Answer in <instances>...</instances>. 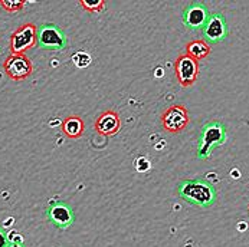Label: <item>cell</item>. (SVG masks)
Masks as SVG:
<instances>
[{
	"label": "cell",
	"instance_id": "obj_1",
	"mask_svg": "<svg viewBox=\"0 0 249 247\" xmlns=\"http://www.w3.org/2000/svg\"><path fill=\"white\" fill-rule=\"evenodd\" d=\"M178 197L192 206L208 209L216 203V190L213 184L205 178L183 180L178 185Z\"/></svg>",
	"mask_w": 249,
	"mask_h": 247
},
{
	"label": "cell",
	"instance_id": "obj_2",
	"mask_svg": "<svg viewBox=\"0 0 249 247\" xmlns=\"http://www.w3.org/2000/svg\"><path fill=\"white\" fill-rule=\"evenodd\" d=\"M226 141V128L222 122L219 121H211L206 122L202 127L199 141H197V148H196V155L199 160H206L213 147L222 145Z\"/></svg>",
	"mask_w": 249,
	"mask_h": 247
},
{
	"label": "cell",
	"instance_id": "obj_3",
	"mask_svg": "<svg viewBox=\"0 0 249 247\" xmlns=\"http://www.w3.org/2000/svg\"><path fill=\"white\" fill-rule=\"evenodd\" d=\"M37 46L46 50H62L67 46V36L58 25L43 23L37 28Z\"/></svg>",
	"mask_w": 249,
	"mask_h": 247
},
{
	"label": "cell",
	"instance_id": "obj_4",
	"mask_svg": "<svg viewBox=\"0 0 249 247\" xmlns=\"http://www.w3.org/2000/svg\"><path fill=\"white\" fill-rule=\"evenodd\" d=\"M35 45H37V26L34 23L19 26L10 36V52L13 55L25 53Z\"/></svg>",
	"mask_w": 249,
	"mask_h": 247
},
{
	"label": "cell",
	"instance_id": "obj_5",
	"mask_svg": "<svg viewBox=\"0 0 249 247\" xmlns=\"http://www.w3.org/2000/svg\"><path fill=\"white\" fill-rule=\"evenodd\" d=\"M160 119H161V125H163L164 131L178 134L187 127L190 116H189V111L186 106L175 104V105L167 106L163 111Z\"/></svg>",
	"mask_w": 249,
	"mask_h": 247
},
{
	"label": "cell",
	"instance_id": "obj_6",
	"mask_svg": "<svg viewBox=\"0 0 249 247\" xmlns=\"http://www.w3.org/2000/svg\"><path fill=\"white\" fill-rule=\"evenodd\" d=\"M175 73L181 86H192L199 76V61L193 59L187 53L178 55L175 61Z\"/></svg>",
	"mask_w": 249,
	"mask_h": 247
},
{
	"label": "cell",
	"instance_id": "obj_7",
	"mask_svg": "<svg viewBox=\"0 0 249 247\" xmlns=\"http://www.w3.org/2000/svg\"><path fill=\"white\" fill-rule=\"evenodd\" d=\"M3 68L6 75L13 81H23L29 78L34 72V65L25 53H19V55L12 53L3 62Z\"/></svg>",
	"mask_w": 249,
	"mask_h": 247
},
{
	"label": "cell",
	"instance_id": "obj_8",
	"mask_svg": "<svg viewBox=\"0 0 249 247\" xmlns=\"http://www.w3.org/2000/svg\"><path fill=\"white\" fill-rule=\"evenodd\" d=\"M211 13L206 4L200 1L190 3L184 10H183V23L187 29L190 31H202L209 20Z\"/></svg>",
	"mask_w": 249,
	"mask_h": 247
},
{
	"label": "cell",
	"instance_id": "obj_9",
	"mask_svg": "<svg viewBox=\"0 0 249 247\" xmlns=\"http://www.w3.org/2000/svg\"><path fill=\"white\" fill-rule=\"evenodd\" d=\"M46 215H48V220L61 230H67L68 227H71L75 220L72 207L65 201L52 203L46 210Z\"/></svg>",
	"mask_w": 249,
	"mask_h": 247
},
{
	"label": "cell",
	"instance_id": "obj_10",
	"mask_svg": "<svg viewBox=\"0 0 249 247\" xmlns=\"http://www.w3.org/2000/svg\"><path fill=\"white\" fill-rule=\"evenodd\" d=\"M202 33H203V40L208 42L209 45L222 42L228 35V23H226L225 16L220 13L211 15L209 20L202 29Z\"/></svg>",
	"mask_w": 249,
	"mask_h": 247
},
{
	"label": "cell",
	"instance_id": "obj_11",
	"mask_svg": "<svg viewBox=\"0 0 249 247\" xmlns=\"http://www.w3.org/2000/svg\"><path fill=\"white\" fill-rule=\"evenodd\" d=\"M121 128L120 115L115 111L103 112L95 121V130L100 135H115Z\"/></svg>",
	"mask_w": 249,
	"mask_h": 247
},
{
	"label": "cell",
	"instance_id": "obj_12",
	"mask_svg": "<svg viewBox=\"0 0 249 247\" xmlns=\"http://www.w3.org/2000/svg\"><path fill=\"white\" fill-rule=\"evenodd\" d=\"M62 131L70 138H79L85 131L84 119L78 115H70L62 122Z\"/></svg>",
	"mask_w": 249,
	"mask_h": 247
},
{
	"label": "cell",
	"instance_id": "obj_13",
	"mask_svg": "<svg viewBox=\"0 0 249 247\" xmlns=\"http://www.w3.org/2000/svg\"><path fill=\"white\" fill-rule=\"evenodd\" d=\"M211 50H212L211 45L208 42H205L203 39H195L186 45V53L196 61L206 58L211 53Z\"/></svg>",
	"mask_w": 249,
	"mask_h": 247
},
{
	"label": "cell",
	"instance_id": "obj_14",
	"mask_svg": "<svg viewBox=\"0 0 249 247\" xmlns=\"http://www.w3.org/2000/svg\"><path fill=\"white\" fill-rule=\"evenodd\" d=\"M72 62L76 68H87L91 65L92 59H91V55L84 52V50H79L76 53L72 55Z\"/></svg>",
	"mask_w": 249,
	"mask_h": 247
},
{
	"label": "cell",
	"instance_id": "obj_15",
	"mask_svg": "<svg viewBox=\"0 0 249 247\" xmlns=\"http://www.w3.org/2000/svg\"><path fill=\"white\" fill-rule=\"evenodd\" d=\"M25 0H0V6L7 12H19L25 7Z\"/></svg>",
	"mask_w": 249,
	"mask_h": 247
},
{
	"label": "cell",
	"instance_id": "obj_16",
	"mask_svg": "<svg viewBox=\"0 0 249 247\" xmlns=\"http://www.w3.org/2000/svg\"><path fill=\"white\" fill-rule=\"evenodd\" d=\"M81 6L88 12H101L106 7L104 0H81Z\"/></svg>",
	"mask_w": 249,
	"mask_h": 247
},
{
	"label": "cell",
	"instance_id": "obj_17",
	"mask_svg": "<svg viewBox=\"0 0 249 247\" xmlns=\"http://www.w3.org/2000/svg\"><path fill=\"white\" fill-rule=\"evenodd\" d=\"M9 245H10V242H9L7 236H6L4 231L0 229V247H9Z\"/></svg>",
	"mask_w": 249,
	"mask_h": 247
},
{
	"label": "cell",
	"instance_id": "obj_18",
	"mask_svg": "<svg viewBox=\"0 0 249 247\" xmlns=\"http://www.w3.org/2000/svg\"><path fill=\"white\" fill-rule=\"evenodd\" d=\"M9 247H25V246H23V243H10Z\"/></svg>",
	"mask_w": 249,
	"mask_h": 247
},
{
	"label": "cell",
	"instance_id": "obj_19",
	"mask_svg": "<svg viewBox=\"0 0 249 247\" xmlns=\"http://www.w3.org/2000/svg\"><path fill=\"white\" fill-rule=\"evenodd\" d=\"M248 212H249V209H248Z\"/></svg>",
	"mask_w": 249,
	"mask_h": 247
}]
</instances>
